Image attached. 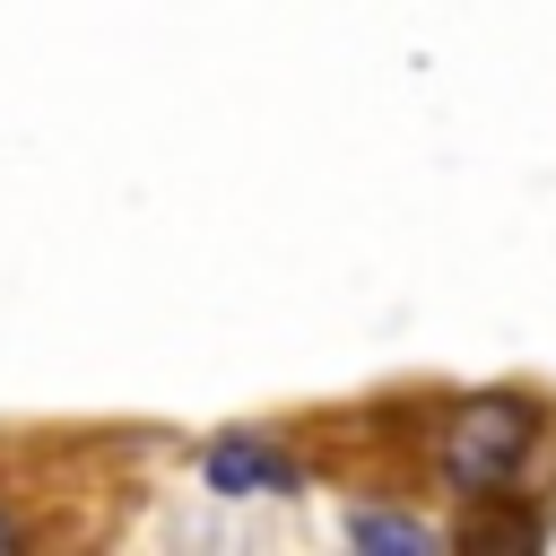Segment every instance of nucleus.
Instances as JSON below:
<instances>
[{
	"label": "nucleus",
	"instance_id": "nucleus-1",
	"mask_svg": "<svg viewBox=\"0 0 556 556\" xmlns=\"http://www.w3.org/2000/svg\"><path fill=\"white\" fill-rule=\"evenodd\" d=\"M539 452V408L530 400H469L443 426V478L460 495H495L521 478V460Z\"/></svg>",
	"mask_w": 556,
	"mask_h": 556
},
{
	"label": "nucleus",
	"instance_id": "nucleus-2",
	"mask_svg": "<svg viewBox=\"0 0 556 556\" xmlns=\"http://www.w3.org/2000/svg\"><path fill=\"white\" fill-rule=\"evenodd\" d=\"M208 486H226V495H261V486H287V469H278L269 452H252V443H217V452H208Z\"/></svg>",
	"mask_w": 556,
	"mask_h": 556
},
{
	"label": "nucleus",
	"instance_id": "nucleus-3",
	"mask_svg": "<svg viewBox=\"0 0 556 556\" xmlns=\"http://www.w3.org/2000/svg\"><path fill=\"white\" fill-rule=\"evenodd\" d=\"M356 539H365V547H417V556H426V530H417V521H356Z\"/></svg>",
	"mask_w": 556,
	"mask_h": 556
}]
</instances>
